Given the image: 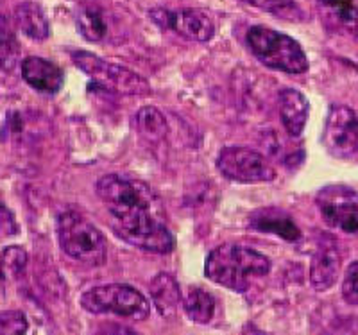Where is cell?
Listing matches in <instances>:
<instances>
[{
	"label": "cell",
	"instance_id": "6da1fadb",
	"mask_svg": "<svg viewBox=\"0 0 358 335\" xmlns=\"http://www.w3.org/2000/svg\"><path fill=\"white\" fill-rule=\"evenodd\" d=\"M97 196L110 212L113 231L124 242L149 253L165 255L174 250L162 203L145 183L108 174L97 181Z\"/></svg>",
	"mask_w": 358,
	"mask_h": 335
},
{
	"label": "cell",
	"instance_id": "7a4b0ae2",
	"mask_svg": "<svg viewBox=\"0 0 358 335\" xmlns=\"http://www.w3.org/2000/svg\"><path fill=\"white\" fill-rule=\"evenodd\" d=\"M271 271L265 255L236 244H222L208 255L204 273L212 282L236 292H245L255 278Z\"/></svg>",
	"mask_w": 358,
	"mask_h": 335
},
{
	"label": "cell",
	"instance_id": "3957f363",
	"mask_svg": "<svg viewBox=\"0 0 358 335\" xmlns=\"http://www.w3.org/2000/svg\"><path fill=\"white\" fill-rule=\"evenodd\" d=\"M248 45L258 62L285 74H305L308 57L294 38L268 27H251L248 31Z\"/></svg>",
	"mask_w": 358,
	"mask_h": 335
},
{
	"label": "cell",
	"instance_id": "277c9868",
	"mask_svg": "<svg viewBox=\"0 0 358 335\" xmlns=\"http://www.w3.org/2000/svg\"><path fill=\"white\" fill-rule=\"evenodd\" d=\"M57 241L62 250L85 266L97 267L106 260V241L88 219L78 212H65L57 219Z\"/></svg>",
	"mask_w": 358,
	"mask_h": 335
},
{
	"label": "cell",
	"instance_id": "5b68a950",
	"mask_svg": "<svg viewBox=\"0 0 358 335\" xmlns=\"http://www.w3.org/2000/svg\"><path fill=\"white\" fill-rule=\"evenodd\" d=\"M81 305L92 314H117L136 321L145 319L151 312L145 296L126 283H110L86 290Z\"/></svg>",
	"mask_w": 358,
	"mask_h": 335
},
{
	"label": "cell",
	"instance_id": "8992f818",
	"mask_svg": "<svg viewBox=\"0 0 358 335\" xmlns=\"http://www.w3.org/2000/svg\"><path fill=\"white\" fill-rule=\"evenodd\" d=\"M72 59L86 76L94 79L95 85L104 88V90L126 95H147L151 92L145 79L140 78L138 74H134V72L120 65L104 62L99 56H94L86 50L73 52Z\"/></svg>",
	"mask_w": 358,
	"mask_h": 335
},
{
	"label": "cell",
	"instance_id": "52a82bcc",
	"mask_svg": "<svg viewBox=\"0 0 358 335\" xmlns=\"http://www.w3.org/2000/svg\"><path fill=\"white\" fill-rule=\"evenodd\" d=\"M220 174L236 183H268L276 172L262 152L249 148H226L219 155Z\"/></svg>",
	"mask_w": 358,
	"mask_h": 335
},
{
	"label": "cell",
	"instance_id": "ba28073f",
	"mask_svg": "<svg viewBox=\"0 0 358 335\" xmlns=\"http://www.w3.org/2000/svg\"><path fill=\"white\" fill-rule=\"evenodd\" d=\"M317 206L331 228L346 233L358 231V192L344 185H330L319 190Z\"/></svg>",
	"mask_w": 358,
	"mask_h": 335
},
{
	"label": "cell",
	"instance_id": "9c48e42d",
	"mask_svg": "<svg viewBox=\"0 0 358 335\" xmlns=\"http://www.w3.org/2000/svg\"><path fill=\"white\" fill-rule=\"evenodd\" d=\"M322 143L335 158H351L358 152V117L351 108L334 106L326 119Z\"/></svg>",
	"mask_w": 358,
	"mask_h": 335
},
{
	"label": "cell",
	"instance_id": "30bf717a",
	"mask_svg": "<svg viewBox=\"0 0 358 335\" xmlns=\"http://www.w3.org/2000/svg\"><path fill=\"white\" fill-rule=\"evenodd\" d=\"M159 25L174 29L176 33L194 41H208L215 34V22L204 9H179V11H152Z\"/></svg>",
	"mask_w": 358,
	"mask_h": 335
},
{
	"label": "cell",
	"instance_id": "8fae6325",
	"mask_svg": "<svg viewBox=\"0 0 358 335\" xmlns=\"http://www.w3.org/2000/svg\"><path fill=\"white\" fill-rule=\"evenodd\" d=\"M338 271H341V255L334 242L319 245L310 266V283L313 289L319 292L331 289L338 278Z\"/></svg>",
	"mask_w": 358,
	"mask_h": 335
},
{
	"label": "cell",
	"instance_id": "7c38bea8",
	"mask_svg": "<svg viewBox=\"0 0 358 335\" xmlns=\"http://www.w3.org/2000/svg\"><path fill=\"white\" fill-rule=\"evenodd\" d=\"M22 76L29 86L43 94H56L65 81L59 66L36 56L25 57L22 62Z\"/></svg>",
	"mask_w": 358,
	"mask_h": 335
},
{
	"label": "cell",
	"instance_id": "4fadbf2b",
	"mask_svg": "<svg viewBox=\"0 0 358 335\" xmlns=\"http://www.w3.org/2000/svg\"><path fill=\"white\" fill-rule=\"evenodd\" d=\"M310 104L305 95L294 88H285L280 94V115L283 127L290 136H299L308 120Z\"/></svg>",
	"mask_w": 358,
	"mask_h": 335
},
{
	"label": "cell",
	"instance_id": "5bb4252c",
	"mask_svg": "<svg viewBox=\"0 0 358 335\" xmlns=\"http://www.w3.org/2000/svg\"><path fill=\"white\" fill-rule=\"evenodd\" d=\"M328 25L358 38V0H317Z\"/></svg>",
	"mask_w": 358,
	"mask_h": 335
},
{
	"label": "cell",
	"instance_id": "9a60e30c",
	"mask_svg": "<svg viewBox=\"0 0 358 335\" xmlns=\"http://www.w3.org/2000/svg\"><path fill=\"white\" fill-rule=\"evenodd\" d=\"M251 228L264 233H273L287 242H296L301 238V231L296 222L278 208H262L251 215Z\"/></svg>",
	"mask_w": 358,
	"mask_h": 335
},
{
	"label": "cell",
	"instance_id": "2e32d148",
	"mask_svg": "<svg viewBox=\"0 0 358 335\" xmlns=\"http://www.w3.org/2000/svg\"><path fill=\"white\" fill-rule=\"evenodd\" d=\"M149 292H151L156 311L163 318H172L178 312L179 303H181V289L174 276L169 273H159L149 285Z\"/></svg>",
	"mask_w": 358,
	"mask_h": 335
},
{
	"label": "cell",
	"instance_id": "e0dca14e",
	"mask_svg": "<svg viewBox=\"0 0 358 335\" xmlns=\"http://www.w3.org/2000/svg\"><path fill=\"white\" fill-rule=\"evenodd\" d=\"M13 18H15L17 27L31 40L43 41L49 38V20L45 17L43 9L38 4H34V2H24V4L17 6Z\"/></svg>",
	"mask_w": 358,
	"mask_h": 335
},
{
	"label": "cell",
	"instance_id": "ac0fdd59",
	"mask_svg": "<svg viewBox=\"0 0 358 335\" xmlns=\"http://www.w3.org/2000/svg\"><path fill=\"white\" fill-rule=\"evenodd\" d=\"M183 308L194 323L208 325L215 314V298L201 287H190L183 299Z\"/></svg>",
	"mask_w": 358,
	"mask_h": 335
},
{
	"label": "cell",
	"instance_id": "d6986e66",
	"mask_svg": "<svg viewBox=\"0 0 358 335\" xmlns=\"http://www.w3.org/2000/svg\"><path fill=\"white\" fill-rule=\"evenodd\" d=\"M79 33L88 41H102L108 34V22L104 13L97 6H83L78 15Z\"/></svg>",
	"mask_w": 358,
	"mask_h": 335
},
{
	"label": "cell",
	"instance_id": "ffe728a7",
	"mask_svg": "<svg viewBox=\"0 0 358 335\" xmlns=\"http://www.w3.org/2000/svg\"><path fill=\"white\" fill-rule=\"evenodd\" d=\"M136 127L145 138L162 140L167 135V120L159 110L152 106H145L136 113Z\"/></svg>",
	"mask_w": 358,
	"mask_h": 335
},
{
	"label": "cell",
	"instance_id": "44dd1931",
	"mask_svg": "<svg viewBox=\"0 0 358 335\" xmlns=\"http://www.w3.org/2000/svg\"><path fill=\"white\" fill-rule=\"evenodd\" d=\"M244 4L271 13L274 17L285 18V20H301L303 11L294 0H242Z\"/></svg>",
	"mask_w": 358,
	"mask_h": 335
},
{
	"label": "cell",
	"instance_id": "7402d4cb",
	"mask_svg": "<svg viewBox=\"0 0 358 335\" xmlns=\"http://www.w3.org/2000/svg\"><path fill=\"white\" fill-rule=\"evenodd\" d=\"M0 266L2 271L9 276H18L22 271L27 266V253L18 245H9L2 251V258H0Z\"/></svg>",
	"mask_w": 358,
	"mask_h": 335
},
{
	"label": "cell",
	"instance_id": "603a6c76",
	"mask_svg": "<svg viewBox=\"0 0 358 335\" xmlns=\"http://www.w3.org/2000/svg\"><path fill=\"white\" fill-rule=\"evenodd\" d=\"M27 328V318L20 311L0 312V335H25Z\"/></svg>",
	"mask_w": 358,
	"mask_h": 335
},
{
	"label": "cell",
	"instance_id": "cb8c5ba5",
	"mask_svg": "<svg viewBox=\"0 0 358 335\" xmlns=\"http://www.w3.org/2000/svg\"><path fill=\"white\" fill-rule=\"evenodd\" d=\"M17 40L13 36L11 29L4 25V22H0V62L2 65L11 66L13 59L17 57Z\"/></svg>",
	"mask_w": 358,
	"mask_h": 335
},
{
	"label": "cell",
	"instance_id": "d4e9b609",
	"mask_svg": "<svg viewBox=\"0 0 358 335\" xmlns=\"http://www.w3.org/2000/svg\"><path fill=\"white\" fill-rule=\"evenodd\" d=\"M342 296L350 305H358V260L346 269L342 282Z\"/></svg>",
	"mask_w": 358,
	"mask_h": 335
},
{
	"label": "cell",
	"instance_id": "484cf974",
	"mask_svg": "<svg viewBox=\"0 0 358 335\" xmlns=\"http://www.w3.org/2000/svg\"><path fill=\"white\" fill-rule=\"evenodd\" d=\"M18 231L17 221L13 213L9 212L8 206L0 201V235H13V233Z\"/></svg>",
	"mask_w": 358,
	"mask_h": 335
},
{
	"label": "cell",
	"instance_id": "4316f807",
	"mask_svg": "<svg viewBox=\"0 0 358 335\" xmlns=\"http://www.w3.org/2000/svg\"><path fill=\"white\" fill-rule=\"evenodd\" d=\"M94 335H138V334H134L131 328L122 327V325L108 323V325H102Z\"/></svg>",
	"mask_w": 358,
	"mask_h": 335
},
{
	"label": "cell",
	"instance_id": "83f0119b",
	"mask_svg": "<svg viewBox=\"0 0 358 335\" xmlns=\"http://www.w3.org/2000/svg\"><path fill=\"white\" fill-rule=\"evenodd\" d=\"M0 2H2V0H0Z\"/></svg>",
	"mask_w": 358,
	"mask_h": 335
}]
</instances>
